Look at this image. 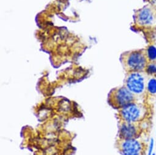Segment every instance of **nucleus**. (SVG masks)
Returning <instances> with one entry per match:
<instances>
[{"instance_id": "f257e3e1", "label": "nucleus", "mask_w": 156, "mask_h": 155, "mask_svg": "<svg viewBox=\"0 0 156 155\" xmlns=\"http://www.w3.org/2000/svg\"><path fill=\"white\" fill-rule=\"evenodd\" d=\"M120 62L126 73L145 71L149 64L146 48L124 52L120 56Z\"/></svg>"}, {"instance_id": "f03ea898", "label": "nucleus", "mask_w": 156, "mask_h": 155, "mask_svg": "<svg viewBox=\"0 0 156 155\" xmlns=\"http://www.w3.org/2000/svg\"><path fill=\"white\" fill-rule=\"evenodd\" d=\"M117 115L120 121L138 123L144 122L148 116H152V113L143 102L138 101L118 110Z\"/></svg>"}, {"instance_id": "7ed1b4c3", "label": "nucleus", "mask_w": 156, "mask_h": 155, "mask_svg": "<svg viewBox=\"0 0 156 155\" xmlns=\"http://www.w3.org/2000/svg\"><path fill=\"white\" fill-rule=\"evenodd\" d=\"M149 78V75L145 71L126 73L123 86L142 100L146 92Z\"/></svg>"}, {"instance_id": "20e7f679", "label": "nucleus", "mask_w": 156, "mask_h": 155, "mask_svg": "<svg viewBox=\"0 0 156 155\" xmlns=\"http://www.w3.org/2000/svg\"><path fill=\"white\" fill-rule=\"evenodd\" d=\"M138 101L141 100L124 86L112 89L107 98L108 105L117 111Z\"/></svg>"}, {"instance_id": "39448f33", "label": "nucleus", "mask_w": 156, "mask_h": 155, "mask_svg": "<svg viewBox=\"0 0 156 155\" xmlns=\"http://www.w3.org/2000/svg\"><path fill=\"white\" fill-rule=\"evenodd\" d=\"M133 21L135 25L141 29H156V6L148 4L135 11Z\"/></svg>"}, {"instance_id": "423d86ee", "label": "nucleus", "mask_w": 156, "mask_h": 155, "mask_svg": "<svg viewBox=\"0 0 156 155\" xmlns=\"http://www.w3.org/2000/svg\"><path fill=\"white\" fill-rule=\"evenodd\" d=\"M115 146L121 155H143L145 143L140 139H116Z\"/></svg>"}, {"instance_id": "0eeeda50", "label": "nucleus", "mask_w": 156, "mask_h": 155, "mask_svg": "<svg viewBox=\"0 0 156 155\" xmlns=\"http://www.w3.org/2000/svg\"><path fill=\"white\" fill-rule=\"evenodd\" d=\"M142 123H130L119 120L117 138L121 139H140L144 132Z\"/></svg>"}, {"instance_id": "6e6552de", "label": "nucleus", "mask_w": 156, "mask_h": 155, "mask_svg": "<svg viewBox=\"0 0 156 155\" xmlns=\"http://www.w3.org/2000/svg\"><path fill=\"white\" fill-rule=\"evenodd\" d=\"M156 99V77L149 76L144 96L142 102L146 105L149 111L152 114L154 103Z\"/></svg>"}, {"instance_id": "1a4fd4ad", "label": "nucleus", "mask_w": 156, "mask_h": 155, "mask_svg": "<svg viewBox=\"0 0 156 155\" xmlns=\"http://www.w3.org/2000/svg\"><path fill=\"white\" fill-rule=\"evenodd\" d=\"M146 50L149 63H156V48L150 45L146 48Z\"/></svg>"}, {"instance_id": "9d476101", "label": "nucleus", "mask_w": 156, "mask_h": 155, "mask_svg": "<svg viewBox=\"0 0 156 155\" xmlns=\"http://www.w3.org/2000/svg\"><path fill=\"white\" fill-rule=\"evenodd\" d=\"M145 72L149 75V76L156 77V63H149Z\"/></svg>"}]
</instances>
